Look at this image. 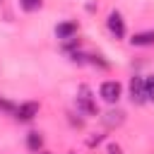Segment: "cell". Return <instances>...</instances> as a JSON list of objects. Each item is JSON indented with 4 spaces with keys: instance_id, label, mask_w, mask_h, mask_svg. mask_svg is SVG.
I'll return each instance as SVG.
<instances>
[{
    "instance_id": "obj_7",
    "label": "cell",
    "mask_w": 154,
    "mask_h": 154,
    "mask_svg": "<svg viewBox=\"0 0 154 154\" xmlns=\"http://www.w3.org/2000/svg\"><path fill=\"white\" fill-rule=\"evenodd\" d=\"M132 46H154V31H142V34H135L130 38Z\"/></svg>"
},
{
    "instance_id": "obj_6",
    "label": "cell",
    "mask_w": 154,
    "mask_h": 154,
    "mask_svg": "<svg viewBox=\"0 0 154 154\" xmlns=\"http://www.w3.org/2000/svg\"><path fill=\"white\" fill-rule=\"evenodd\" d=\"M55 36L60 41H67V38H75L77 36V22H60L55 26Z\"/></svg>"
},
{
    "instance_id": "obj_9",
    "label": "cell",
    "mask_w": 154,
    "mask_h": 154,
    "mask_svg": "<svg viewBox=\"0 0 154 154\" xmlns=\"http://www.w3.org/2000/svg\"><path fill=\"white\" fill-rule=\"evenodd\" d=\"M43 5V0H19V7L24 10V12H34V10H38Z\"/></svg>"
},
{
    "instance_id": "obj_13",
    "label": "cell",
    "mask_w": 154,
    "mask_h": 154,
    "mask_svg": "<svg viewBox=\"0 0 154 154\" xmlns=\"http://www.w3.org/2000/svg\"><path fill=\"white\" fill-rule=\"evenodd\" d=\"M108 154H120V147L118 144H108Z\"/></svg>"
},
{
    "instance_id": "obj_8",
    "label": "cell",
    "mask_w": 154,
    "mask_h": 154,
    "mask_svg": "<svg viewBox=\"0 0 154 154\" xmlns=\"http://www.w3.org/2000/svg\"><path fill=\"white\" fill-rule=\"evenodd\" d=\"M26 147H29L31 152H41V149H43V137H41V132H29V135H26Z\"/></svg>"
},
{
    "instance_id": "obj_14",
    "label": "cell",
    "mask_w": 154,
    "mask_h": 154,
    "mask_svg": "<svg viewBox=\"0 0 154 154\" xmlns=\"http://www.w3.org/2000/svg\"><path fill=\"white\" fill-rule=\"evenodd\" d=\"M99 142H101V135H96V137H91V140H89V147H94V144H99Z\"/></svg>"
},
{
    "instance_id": "obj_5",
    "label": "cell",
    "mask_w": 154,
    "mask_h": 154,
    "mask_svg": "<svg viewBox=\"0 0 154 154\" xmlns=\"http://www.w3.org/2000/svg\"><path fill=\"white\" fill-rule=\"evenodd\" d=\"M130 99L132 103H144V79L142 77H132L130 79Z\"/></svg>"
},
{
    "instance_id": "obj_2",
    "label": "cell",
    "mask_w": 154,
    "mask_h": 154,
    "mask_svg": "<svg viewBox=\"0 0 154 154\" xmlns=\"http://www.w3.org/2000/svg\"><path fill=\"white\" fill-rule=\"evenodd\" d=\"M120 91H123V87H120V82H116V79L103 82L101 89H99V94H101V99H103L106 103H116V101L120 99Z\"/></svg>"
},
{
    "instance_id": "obj_1",
    "label": "cell",
    "mask_w": 154,
    "mask_h": 154,
    "mask_svg": "<svg viewBox=\"0 0 154 154\" xmlns=\"http://www.w3.org/2000/svg\"><path fill=\"white\" fill-rule=\"evenodd\" d=\"M77 108L84 113V116H99V111H96V103H94V99H91V91H89V87H79V94H77Z\"/></svg>"
},
{
    "instance_id": "obj_12",
    "label": "cell",
    "mask_w": 154,
    "mask_h": 154,
    "mask_svg": "<svg viewBox=\"0 0 154 154\" xmlns=\"http://www.w3.org/2000/svg\"><path fill=\"white\" fill-rule=\"evenodd\" d=\"M0 108H2V111H7V113H14V108H17V106H12L7 99H0Z\"/></svg>"
},
{
    "instance_id": "obj_15",
    "label": "cell",
    "mask_w": 154,
    "mask_h": 154,
    "mask_svg": "<svg viewBox=\"0 0 154 154\" xmlns=\"http://www.w3.org/2000/svg\"><path fill=\"white\" fill-rule=\"evenodd\" d=\"M41 154H51V152H41Z\"/></svg>"
},
{
    "instance_id": "obj_3",
    "label": "cell",
    "mask_w": 154,
    "mask_h": 154,
    "mask_svg": "<svg viewBox=\"0 0 154 154\" xmlns=\"http://www.w3.org/2000/svg\"><path fill=\"white\" fill-rule=\"evenodd\" d=\"M36 116H38V103H36V101H24V103H19V106L14 108V118L22 120V123L34 120Z\"/></svg>"
},
{
    "instance_id": "obj_4",
    "label": "cell",
    "mask_w": 154,
    "mask_h": 154,
    "mask_svg": "<svg viewBox=\"0 0 154 154\" xmlns=\"http://www.w3.org/2000/svg\"><path fill=\"white\" fill-rule=\"evenodd\" d=\"M108 31L116 38H123L125 36V22H123V14L120 12H111L108 14Z\"/></svg>"
},
{
    "instance_id": "obj_11",
    "label": "cell",
    "mask_w": 154,
    "mask_h": 154,
    "mask_svg": "<svg viewBox=\"0 0 154 154\" xmlns=\"http://www.w3.org/2000/svg\"><path fill=\"white\" fill-rule=\"evenodd\" d=\"M108 125H120L123 123V113L120 111H111V113H106V118H103Z\"/></svg>"
},
{
    "instance_id": "obj_10",
    "label": "cell",
    "mask_w": 154,
    "mask_h": 154,
    "mask_svg": "<svg viewBox=\"0 0 154 154\" xmlns=\"http://www.w3.org/2000/svg\"><path fill=\"white\" fill-rule=\"evenodd\" d=\"M144 99L147 101H154V75H149L144 79Z\"/></svg>"
}]
</instances>
